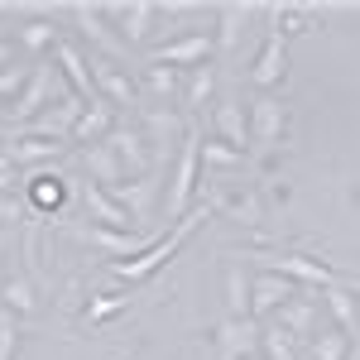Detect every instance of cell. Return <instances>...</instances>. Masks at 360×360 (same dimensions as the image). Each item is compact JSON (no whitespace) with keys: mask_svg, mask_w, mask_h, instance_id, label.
Instances as JSON below:
<instances>
[{"mask_svg":"<svg viewBox=\"0 0 360 360\" xmlns=\"http://www.w3.org/2000/svg\"><path fill=\"white\" fill-rule=\"evenodd\" d=\"M29 72H34V63H29V68H20V63L0 68V106H5V101H10V106L20 101V91L29 86Z\"/></svg>","mask_w":360,"mask_h":360,"instance_id":"cell-35","label":"cell"},{"mask_svg":"<svg viewBox=\"0 0 360 360\" xmlns=\"http://www.w3.org/2000/svg\"><path fill=\"white\" fill-rule=\"evenodd\" d=\"M53 63L63 68V77H68V86L82 96V101H96V82H91V63L82 58V49L77 44H68V39H58L53 44Z\"/></svg>","mask_w":360,"mask_h":360,"instance_id":"cell-20","label":"cell"},{"mask_svg":"<svg viewBox=\"0 0 360 360\" xmlns=\"http://www.w3.org/2000/svg\"><path fill=\"white\" fill-rule=\"evenodd\" d=\"M0 303H5V312H10V317H34V312H39V293H34V283L20 274V278H5Z\"/></svg>","mask_w":360,"mask_h":360,"instance_id":"cell-30","label":"cell"},{"mask_svg":"<svg viewBox=\"0 0 360 360\" xmlns=\"http://www.w3.org/2000/svg\"><path fill=\"white\" fill-rule=\"evenodd\" d=\"M259 332H264V322H255V317H221V322L212 327L217 360H250V356H259Z\"/></svg>","mask_w":360,"mask_h":360,"instance_id":"cell-7","label":"cell"},{"mask_svg":"<svg viewBox=\"0 0 360 360\" xmlns=\"http://www.w3.org/2000/svg\"><path fill=\"white\" fill-rule=\"evenodd\" d=\"M15 183H20V164L10 159V149H5V139H0V197L15 193Z\"/></svg>","mask_w":360,"mask_h":360,"instance_id":"cell-37","label":"cell"},{"mask_svg":"<svg viewBox=\"0 0 360 360\" xmlns=\"http://www.w3.org/2000/svg\"><path fill=\"white\" fill-rule=\"evenodd\" d=\"M317 298H322V307H327V317H332L336 327L356 341V336H360V303H356V288H322Z\"/></svg>","mask_w":360,"mask_h":360,"instance_id":"cell-22","label":"cell"},{"mask_svg":"<svg viewBox=\"0 0 360 360\" xmlns=\"http://www.w3.org/2000/svg\"><path fill=\"white\" fill-rule=\"evenodd\" d=\"M212 96H217V68L202 63V68L188 72V82H183V96H178V101H183V111H188V115H197Z\"/></svg>","mask_w":360,"mask_h":360,"instance_id":"cell-27","label":"cell"},{"mask_svg":"<svg viewBox=\"0 0 360 360\" xmlns=\"http://www.w3.org/2000/svg\"><path fill=\"white\" fill-rule=\"evenodd\" d=\"M72 20H77V29L101 49V58H115V63L130 58V44H120L111 29H106V5H72Z\"/></svg>","mask_w":360,"mask_h":360,"instance_id":"cell-14","label":"cell"},{"mask_svg":"<svg viewBox=\"0 0 360 360\" xmlns=\"http://www.w3.org/2000/svg\"><path fill=\"white\" fill-rule=\"evenodd\" d=\"M5 250H10V231H0V259H5Z\"/></svg>","mask_w":360,"mask_h":360,"instance_id":"cell-40","label":"cell"},{"mask_svg":"<svg viewBox=\"0 0 360 360\" xmlns=\"http://www.w3.org/2000/svg\"><path fill=\"white\" fill-rule=\"evenodd\" d=\"M259 5H240V0H231L217 10V53H236V44H240V34H245V20L255 15Z\"/></svg>","mask_w":360,"mask_h":360,"instance_id":"cell-23","label":"cell"},{"mask_svg":"<svg viewBox=\"0 0 360 360\" xmlns=\"http://www.w3.org/2000/svg\"><path fill=\"white\" fill-rule=\"evenodd\" d=\"M53 101H58V68H49V63H34V72H29V86L20 91V101L5 111L10 130H25V125H34V120L49 111Z\"/></svg>","mask_w":360,"mask_h":360,"instance_id":"cell-4","label":"cell"},{"mask_svg":"<svg viewBox=\"0 0 360 360\" xmlns=\"http://www.w3.org/2000/svg\"><path fill=\"white\" fill-rule=\"evenodd\" d=\"M307 351H312V360H351L356 356V341L341 332V327H322V332L307 341Z\"/></svg>","mask_w":360,"mask_h":360,"instance_id":"cell-28","label":"cell"},{"mask_svg":"<svg viewBox=\"0 0 360 360\" xmlns=\"http://www.w3.org/2000/svg\"><path fill=\"white\" fill-rule=\"evenodd\" d=\"M77 193H82V207L91 212V221H96V226H111V231H135V217H130V212H125V207H120V202H115L101 183H91V178H86Z\"/></svg>","mask_w":360,"mask_h":360,"instance_id":"cell-18","label":"cell"},{"mask_svg":"<svg viewBox=\"0 0 360 360\" xmlns=\"http://www.w3.org/2000/svg\"><path fill=\"white\" fill-rule=\"evenodd\" d=\"M212 53H217L212 29H193V34H183V39H168V44H159V49H149V53H144V63L193 72V68H202V63H212Z\"/></svg>","mask_w":360,"mask_h":360,"instance_id":"cell-6","label":"cell"},{"mask_svg":"<svg viewBox=\"0 0 360 360\" xmlns=\"http://www.w3.org/2000/svg\"><path fill=\"white\" fill-rule=\"evenodd\" d=\"M212 130H217L221 144H231V149H240V154H245L250 120H245V106H240L236 96H217V106H212Z\"/></svg>","mask_w":360,"mask_h":360,"instance_id":"cell-19","label":"cell"},{"mask_svg":"<svg viewBox=\"0 0 360 360\" xmlns=\"http://www.w3.org/2000/svg\"><path fill=\"white\" fill-rule=\"evenodd\" d=\"M130 360H139V356H130Z\"/></svg>","mask_w":360,"mask_h":360,"instance_id":"cell-42","label":"cell"},{"mask_svg":"<svg viewBox=\"0 0 360 360\" xmlns=\"http://www.w3.org/2000/svg\"><path fill=\"white\" fill-rule=\"evenodd\" d=\"M197 221H207V207H193V212H188L183 221L173 226V231H164V236H159L154 245L144 250L139 259H120V264H111V274L120 278V283H139V278L159 274V269H164L168 259H173V255L183 250V240H188V236H193V231H197Z\"/></svg>","mask_w":360,"mask_h":360,"instance_id":"cell-3","label":"cell"},{"mask_svg":"<svg viewBox=\"0 0 360 360\" xmlns=\"http://www.w3.org/2000/svg\"><path fill=\"white\" fill-rule=\"evenodd\" d=\"M72 236H77V240H86L91 250H101L111 264H120V259H139V255L154 245L164 231H111V226H77Z\"/></svg>","mask_w":360,"mask_h":360,"instance_id":"cell-5","label":"cell"},{"mask_svg":"<svg viewBox=\"0 0 360 360\" xmlns=\"http://www.w3.org/2000/svg\"><path fill=\"white\" fill-rule=\"evenodd\" d=\"M125 307H130V293H96V298L86 303L82 322H91V327H96V322H111L115 312H125Z\"/></svg>","mask_w":360,"mask_h":360,"instance_id":"cell-34","label":"cell"},{"mask_svg":"<svg viewBox=\"0 0 360 360\" xmlns=\"http://www.w3.org/2000/svg\"><path fill=\"white\" fill-rule=\"evenodd\" d=\"M226 317H250V278L240 259L226 264Z\"/></svg>","mask_w":360,"mask_h":360,"instance_id":"cell-31","label":"cell"},{"mask_svg":"<svg viewBox=\"0 0 360 360\" xmlns=\"http://www.w3.org/2000/svg\"><path fill=\"white\" fill-rule=\"evenodd\" d=\"M288 135V106L278 96H255L250 101V139L255 144H278Z\"/></svg>","mask_w":360,"mask_h":360,"instance_id":"cell-15","label":"cell"},{"mask_svg":"<svg viewBox=\"0 0 360 360\" xmlns=\"http://www.w3.org/2000/svg\"><path fill=\"white\" fill-rule=\"evenodd\" d=\"M202 168H207L212 178H217V173L231 178L236 168H245V154H240V149H231V144H221V139H202Z\"/></svg>","mask_w":360,"mask_h":360,"instance_id":"cell-29","label":"cell"},{"mask_svg":"<svg viewBox=\"0 0 360 360\" xmlns=\"http://www.w3.org/2000/svg\"><path fill=\"white\" fill-rule=\"evenodd\" d=\"M139 96H154L159 106H168L173 96H183V77H178V68L144 63V72H139Z\"/></svg>","mask_w":360,"mask_h":360,"instance_id":"cell-26","label":"cell"},{"mask_svg":"<svg viewBox=\"0 0 360 360\" xmlns=\"http://www.w3.org/2000/svg\"><path fill=\"white\" fill-rule=\"evenodd\" d=\"M20 217H25V202H20L15 193H5V197H0V226L20 221Z\"/></svg>","mask_w":360,"mask_h":360,"instance_id":"cell-38","label":"cell"},{"mask_svg":"<svg viewBox=\"0 0 360 360\" xmlns=\"http://www.w3.org/2000/svg\"><path fill=\"white\" fill-rule=\"evenodd\" d=\"M15 351H20V327L10 312H0V360H15Z\"/></svg>","mask_w":360,"mask_h":360,"instance_id":"cell-36","label":"cell"},{"mask_svg":"<svg viewBox=\"0 0 360 360\" xmlns=\"http://www.w3.org/2000/svg\"><path fill=\"white\" fill-rule=\"evenodd\" d=\"M106 144L115 149V159H120V168H125V183L154 173V149H149L144 125H115L111 135H106Z\"/></svg>","mask_w":360,"mask_h":360,"instance_id":"cell-8","label":"cell"},{"mask_svg":"<svg viewBox=\"0 0 360 360\" xmlns=\"http://www.w3.org/2000/svg\"><path fill=\"white\" fill-rule=\"evenodd\" d=\"M164 178H168V168L154 164L149 178H130V183H120L111 197L135 217V226H144V221H154V207H164V197H159V193H164Z\"/></svg>","mask_w":360,"mask_h":360,"instance_id":"cell-9","label":"cell"},{"mask_svg":"<svg viewBox=\"0 0 360 360\" xmlns=\"http://www.w3.org/2000/svg\"><path fill=\"white\" fill-rule=\"evenodd\" d=\"M197 183H202V130H188V139H183V149L173 154V173H168L164 183V231L168 226H178L188 212H193L197 202Z\"/></svg>","mask_w":360,"mask_h":360,"instance_id":"cell-2","label":"cell"},{"mask_svg":"<svg viewBox=\"0 0 360 360\" xmlns=\"http://www.w3.org/2000/svg\"><path fill=\"white\" fill-rule=\"evenodd\" d=\"M115 130V106L111 101H86L82 120H77V130H72V144H82V149H91V144H106V135Z\"/></svg>","mask_w":360,"mask_h":360,"instance_id":"cell-21","label":"cell"},{"mask_svg":"<svg viewBox=\"0 0 360 360\" xmlns=\"http://www.w3.org/2000/svg\"><path fill=\"white\" fill-rule=\"evenodd\" d=\"M82 164H86V173H91V183H101L106 193H115V188L125 183V168H120V159H115L111 144H91V149H82Z\"/></svg>","mask_w":360,"mask_h":360,"instance_id":"cell-25","label":"cell"},{"mask_svg":"<svg viewBox=\"0 0 360 360\" xmlns=\"http://www.w3.org/2000/svg\"><path fill=\"white\" fill-rule=\"evenodd\" d=\"M226 259H255L259 269H269V274H283L293 278V283H307V288H360V278H346L336 274L332 264H322V259H312V255H298V250H226Z\"/></svg>","mask_w":360,"mask_h":360,"instance_id":"cell-1","label":"cell"},{"mask_svg":"<svg viewBox=\"0 0 360 360\" xmlns=\"http://www.w3.org/2000/svg\"><path fill=\"white\" fill-rule=\"evenodd\" d=\"M259 356L264 360H298V341L283 332L278 322H264V332H259Z\"/></svg>","mask_w":360,"mask_h":360,"instance_id":"cell-32","label":"cell"},{"mask_svg":"<svg viewBox=\"0 0 360 360\" xmlns=\"http://www.w3.org/2000/svg\"><path fill=\"white\" fill-rule=\"evenodd\" d=\"M53 44H58V29L49 25V20L20 25V49H25V53H44V49H53Z\"/></svg>","mask_w":360,"mask_h":360,"instance_id":"cell-33","label":"cell"},{"mask_svg":"<svg viewBox=\"0 0 360 360\" xmlns=\"http://www.w3.org/2000/svg\"><path fill=\"white\" fill-rule=\"evenodd\" d=\"M91 82H96V96L111 101L115 111L120 106H139V86L130 82V72L115 58H91Z\"/></svg>","mask_w":360,"mask_h":360,"instance_id":"cell-12","label":"cell"},{"mask_svg":"<svg viewBox=\"0 0 360 360\" xmlns=\"http://www.w3.org/2000/svg\"><path fill=\"white\" fill-rule=\"evenodd\" d=\"M159 15H164V5H149V0H135V5H106V20H115L120 44H130V49L149 39V29H154Z\"/></svg>","mask_w":360,"mask_h":360,"instance_id":"cell-13","label":"cell"},{"mask_svg":"<svg viewBox=\"0 0 360 360\" xmlns=\"http://www.w3.org/2000/svg\"><path fill=\"white\" fill-rule=\"evenodd\" d=\"M10 63H15V44H10V39H0V68H10Z\"/></svg>","mask_w":360,"mask_h":360,"instance_id":"cell-39","label":"cell"},{"mask_svg":"<svg viewBox=\"0 0 360 360\" xmlns=\"http://www.w3.org/2000/svg\"><path fill=\"white\" fill-rule=\"evenodd\" d=\"M288 298H298L293 278L269 274V269H259V274L250 278V317H255V322H269V317H274Z\"/></svg>","mask_w":360,"mask_h":360,"instance_id":"cell-11","label":"cell"},{"mask_svg":"<svg viewBox=\"0 0 360 360\" xmlns=\"http://www.w3.org/2000/svg\"><path fill=\"white\" fill-rule=\"evenodd\" d=\"M25 183H29V197H34V207L39 212H53L58 202L68 197V173H53V168H34V173H25Z\"/></svg>","mask_w":360,"mask_h":360,"instance_id":"cell-24","label":"cell"},{"mask_svg":"<svg viewBox=\"0 0 360 360\" xmlns=\"http://www.w3.org/2000/svg\"><path fill=\"white\" fill-rule=\"evenodd\" d=\"M274 322L293 336L298 346H307L312 336L322 332V327H317V293H298V298H288V303L274 312Z\"/></svg>","mask_w":360,"mask_h":360,"instance_id":"cell-17","label":"cell"},{"mask_svg":"<svg viewBox=\"0 0 360 360\" xmlns=\"http://www.w3.org/2000/svg\"><path fill=\"white\" fill-rule=\"evenodd\" d=\"M283 72H288V39H283V29H278V25H269L264 49H259L255 68H250V86H259V96H264L269 86L283 82Z\"/></svg>","mask_w":360,"mask_h":360,"instance_id":"cell-10","label":"cell"},{"mask_svg":"<svg viewBox=\"0 0 360 360\" xmlns=\"http://www.w3.org/2000/svg\"><path fill=\"white\" fill-rule=\"evenodd\" d=\"M5 149H10V159L20 164V173H34V168H53L68 144H63V139H39V135H10Z\"/></svg>","mask_w":360,"mask_h":360,"instance_id":"cell-16","label":"cell"},{"mask_svg":"<svg viewBox=\"0 0 360 360\" xmlns=\"http://www.w3.org/2000/svg\"><path fill=\"white\" fill-rule=\"evenodd\" d=\"M250 360H264V356H250Z\"/></svg>","mask_w":360,"mask_h":360,"instance_id":"cell-41","label":"cell"}]
</instances>
